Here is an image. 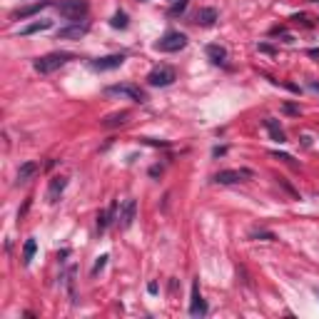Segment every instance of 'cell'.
<instances>
[{
	"label": "cell",
	"mask_w": 319,
	"mask_h": 319,
	"mask_svg": "<svg viewBox=\"0 0 319 319\" xmlns=\"http://www.w3.org/2000/svg\"><path fill=\"white\" fill-rule=\"evenodd\" d=\"M72 58H75L72 53H48V55H43V58H37V60L32 63V67H35L40 75H50V72L60 70L65 63H70Z\"/></svg>",
	"instance_id": "cell-1"
},
{
	"label": "cell",
	"mask_w": 319,
	"mask_h": 319,
	"mask_svg": "<svg viewBox=\"0 0 319 319\" xmlns=\"http://www.w3.org/2000/svg\"><path fill=\"white\" fill-rule=\"evenodd\" d=\"M185 45H187V35H182L177 30H170L155 43V50H160V53H180Z\"/></svg>",
	"instance_id": "cell-2"
},
{
	"label": "cell",
	"mask_w": 319,
	"mask_h": 319,
	"mask_svg": "<svg viewBox=\"0 0 319 319\" xmlns=\"http://www.w3.org/2000/svg\"><path fill=\"white\" fill-rule=\"evenodd\" d=\"M58 10H60L63 18H67V20L75 23V20H80V18L88 15L90 3H88V0H63V3L58 5Z\"/></svg>",
	"instance_id": "cell-3"
},
{
	"label": "cell",
	"mask_w": 319,
	"mask_h": 319,
	"mask_svg": "<svg viewBox=\"0 0 319 319\" xmlns=\"http://www.w3.org/2000/svg\"><path fill=\"white\" fill-rule=\"evenodd\" d=\"M175 80H177V72L170 65H160V67L150 70V75H147V83L152 88H167V85L175 83Z\"/></svg>",
	"instance_id": "cell-4"
},
{
	"label": "cell",
	"mask_w": 319,
	"mask_h": 319,
	"mask_svg": "<svg viewBox=\"0 0 319 319\" xmlns=\"http://www.w3.org/2000/svg\"><path fill=\"white\" fill-rule=\"evenodd\" d=\"M107 95H125V97H130V100H135V102H145V100H147V95H145L137 85H130V83L110 85V88H107Z\"/></svg>",
	"instance_id": "cell-5"
},
{
	"label": "cell",
	"mask_w": 319,
	"mask_h": 319,
	"mask_svg": "<svg viewBox=\"0 0 319 319\" xmlns=\"http://www.w3.org/2000/svg\"><path fill=\"white\" fill-rule=\"evenodd\" d=\"M247 177H252L250 170H222L215 175V182L220 185H234V182H245Z\"/></svg>",
	"instance_id": "cell-6"
},
{
	"label": "cell",
	"mask_w": 319,
	"mask_h": 319,
	"mask_svg": "<svg viewBox=\"0 0 319 319\" xmlns=\"http://www.w3.org/2000/svg\"><path fill=\"white\" fill-rule=\"evenodd\" d=\"M125 63V55H105V58H97V60H93L90 63V67L93 70H97V72H105V70H115V67H120Z\"/></svg>",
	"instance_id": "cell-7"
},
{
	"label": "cell",
	"mask_w": 319,
	"mask_h": 319,
	"mask_svg": "<svg viewBox=\"0 0 319 319\" xmlns=\"http://www.w3.org/2000/svg\"><path fill=\"white\" fill-rule=\"evenodd\" d=\"M207 314V304L199 294V285H192V302H190V317H205Z\"/></svg>",
	"instance_id": "cell-8"
},
{
	"label": "cell",
	"mask_w": 319,
	"mask_h": 319,
	"mask_svg": "<svg viewBox=\"0 0 319 319\" xmlns=\"http://www.w3.org/2000/svg\"><path fill=\"white\" fill-rule=\"evenodd\" d=\"M135 215H137V202L135 199H128V202L123 205V215H120V227L130 229L132 222H135Z\"/></svg>",
	"instance_id": "cell-9"
},
{
	"label": "cell",
	"mask_w": 319,
	"mask_h": 319,
	"mask_svg": "<svg viewBox=\"0 0 319 319\" xmlns=\"http://www.w3.org/2000/svg\"><path fill=\"white\" fill-rule=\"evenodd\" d=\"M88 30H90V28H88L85 23H83V25L75 23V25H70V28H60V30H58V37H63V40H80Z\"/></svg>",
	"instance_id": "cell-10"
},
{
	"label": "cell",
	"mask_w": 319,
	"mask_h": 319,
	"mask_svg": "<svg viewBox=\"0 0 319 319\" xmlns=\"http://www.w3.org/2000/svg\"><path fill=\"white\" fill-rule=\"evenodd\" d=\"M264 128H267V132H269V137L274 140V142H279V145H282V142H287V135H285V130L282 128H279V123H277V120H264Z\"/></svg>",
	"instance_id": "cell-11"
},
{
	"label": "cell",
	"mask_w": 319,
	"mask_h": 319,
	"mask_svg": "<svg viewBox=\"0 0 319 319\" xmlns=\"http://www.w3.org/2000/svg\"><path fill=\"white\" fill-rule=\"evenodd\" d=\"M65 187H67V180H65V177H53V180H50V187H48V199H50V202H58V197L63 194Z\"/></svg>",
	"instance_id": "cell-12"
},
{
	"label": "cell",
	"mask_w": 319,
	"mask_h": 319,
	"mask_svg": "<svg viewBox=\"0 0 319 319\" xmlns=\"http://www.w3.org/2000/svg\"><path fill=\"white\" fill-rule=\"evenodd\" d=\"M48 5H50V0H37V3H32V5H28V8H23V10L13 13V18H20V20H25V18H30V15L40 13L43 8H48Z\"/></svg>",
	"instance_id": "cell-13"
},
{
	"label": "cell",
	"mask_w": 319,
	"mask_h": 319,
	"mask_svg": "<svg viewBox=\"0 0 319 319\" xmlns=\"http://www.w3.org/2000/svg\"><path fill=\"white\" fill-rule=\"evenodd\" d=\"M215 20H217V10L215 8H199V13L194 15V23L205 25V28L215 25Z\"/></svg>",
	"instance_id": "cell-14"
},
{
	"label": "cell",
	"mask_w": 319,
	"mask_h": 319,
	"mask_svg": "<svg viewBox=\"0 0 319 319\" xmlns=\"http://www.w3.org/2000/svg\"><path fill=\"white\" fill-rule=\"evenodd\" d=\"M128 117H130L128 110L112 112V115H107V117L102 120V128H117V125H125V123H128Z\"/></svg>",
	"instance_id": "cell-15"
},
{
	"label": "cell",
	"mask_w": 319,
	"mask_h": 319,
	"mask_svg": "<svg viewBox=\"0 0 319 319\" xmlns=\"http://www.w3.org/2000/svg\"><path fill=\"white\" fill-rule=\"evenodd\" d=\"M115 212H117V202H112V205L107 207V212H100V215H97V229H100V232L107 229V224L115 220Z\"/></svg>",
	"instance_id": "cell-16"
},
{
	"label": "cell",
	"mask_w": 319,
	"mask_h": 319,
	"mask_svg": "<svg viewBox=\"0 0 319 319\" xmlns=\"http://www.w3.org/2000/svg\"><path fill=\"white\" fill-rule=\"evenodd\" d=\"M207 58L212 60V63H217V65H222L224 60H227V50L222 48V45H207Z\"/></svg>",
	"instance_id": "cell-17"
},
{
	"label": "cell",
	"mask_w": 319,
	"mask_h": 319,
	"mask_svg": "<svg viewBox=\"0 0 319 319\" xmlns=\"http://www.w3.org/2000/svg\"><path fill=\"white\" fill-rule=\"evenodd\" d=\"M37 170H40L37 162H25V165H20V170H18V185H20V182H28Z\"/></svg>",
	"instance_id": "cell-18"
},
{
	"label": "cell",
	"mask_w": 319,
	"mask_h": 319,
	"mask_svg": "<svg viewBox=\"0 0 319 319\" xmlns=\"http://www.w3.org/2000/svg\"><path fill=\"white\" fill-rule=\"evenodd\" d=\"M53 28V23L50 20H37V23H30V25H25L23 30H20V35H32V32H40V30H50Z\"/></svg>",
	"instance_id": "cell-19"
},
{
	"label": "cell",
	"mask_w": 319,
	"mask_h": 319,
	"mask_svg": "<svg viewBox=\"0 0 319 319\" xmlns=\"http://www.w3.org/2000/svg\"><path fill=\"white\" fill-rule=\"evenodd\" d=\"M110 25H112V28H120V30H125V28L130 25V23H128V13H123V10L115 13L112 20H110Z\"/></svg>",
	"instance_id": "cell-20"
},
{
	"label": "cell",
	"mask_w": 319,
	"mask_h": 319,
	"mask_svg": "<svg viewBox=\"0 0 319 319\" xmlns=\"http://www.w3.org/2000/svg\"><path fill=\"white\" fill-rule=\"evenodd\" d=\"M35 250H37L35 239H28V242H25V247H23V262H25V264H30V259L35 257Z\"/></svg>",
	"instance_id": "cell-21"
},
{
	"label": "cell",
	"mask_w": 319,
	"mask_h": 319,
	"mask_svg": "<svg viewBox=\"0 0 319 319\" xmlns=\"http://www.w3.org/2000/svg\"><path fill=\"white\" fill-rule=\"evenodd\" d=\"M107 259H110L107 255H100V257H97V262H95V267H93V277H97V274L102 272V267L107 264Z\"/></svg>",
	"instance_id": "cell-22"
},
{
	"label": "cell",
	"mask_w": 319,
	"mask_h": 319,
	"mask_svg": "<svg viewBox=\"0 0 319 319\" xmlns=\"http://www.w3.org/2000/svg\"><path fill=\"white\" fill-rule=\"evenodd\" d=\"M252 239H267V242H274L277 237H274V232H264L262 229V232H252Z\"/></svg>",
	"instance_id": "cell-23"
},
{
	"label": "cell",
	"mask_w": 319,
	"mask_h": 319,
	"mask_svg": "<svg viewBox=\"0 0 319 319\" xmlns=\"http://www.w3.org/2000/svg\"><path fill=\"white\" fill-rule=\"evenodd\" d=\"M185 8H187V0H180V3H175L170 8V15H180V13H185Z\"/></svg>",
	"instance_id": "cell-24"
},
{
	"label": "cell",
	"mask_w": 319,
	"mask_h": 319,
	"mask_svg": "<svg viewBox=\"0 0 319 319\" xmlns=\"http://www.w3.org/2000/svg\"><path fill=\"white\" fill-rule=\"evenodd\" d=\"M285 112H289V115H299L302 110H299L297 105H292V102H285Z\"/></svg>",
	"instance_id": "cell-25"
},
{
	"label": "cell",
	"mask_w": 319,
	"mask_h": 319,
	"mask_svg": "<svg viewBox=\"0 0 319 319\" xmlns=\"http://www.w3.org/2000/svg\"><path fill=\"white\" fill-rule=\"evenodd\" d=\"M259 50H262V53H269V55L274 53V48H272V45H259Z\"/></svg>",
	"instance_id": "cell-26"
},
{
	"label": "cell",
	"mask_w": 319,
	"mask_h": 319,
	"mask_svg": "<svg viewBox=\"0 0 319 319\" xmlns=\"http://www.w3.org/2000/svg\"><path fill=\"white\" fill-rule=\"evenodd\" d=\"M147 292H150V294H157V285L150 282V285H147Z\"/></svg>",
	"instance_id": "cell-27"
},
{
	"label": "cell",
	"mask_w": 319,
	"mask_h": 319,
	"mask_svg": "<svg viewBox=\"0 0 319 319\" xmlns=\"http://www.w3.org/2000/svg\"><path fill=\"white\" fill-rule=\"evenodd\" d=\"M312 3H319V0H312Z\"/></svg>",
	"instance_id": "cell-28"
}]
</instances>
